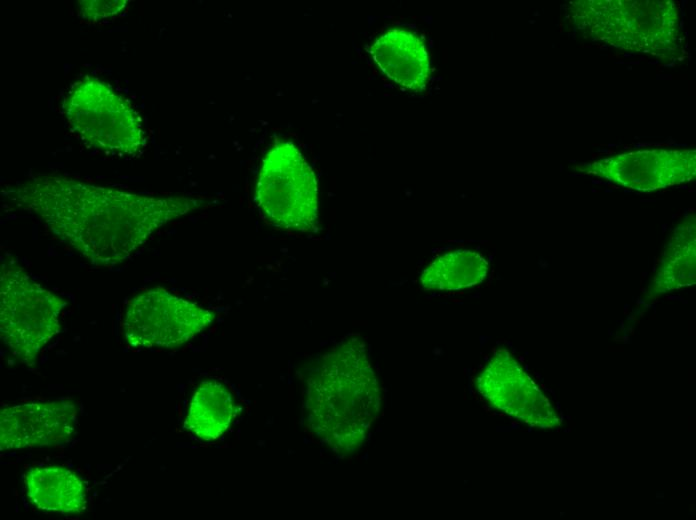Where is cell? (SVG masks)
I'll list each match as a JSON object with an SVG mask.
<instances>
[{"instance_id": "cell-13", "label": "cell", "mask_w": 696, "mask_h": 520, "mask_svg": "<svg viewBox=\"0 0 696 520\" xmlns=\"http://www.w3.org/2000/svg\"><path fill=\"white\" fill-rule=\"evenodd\" d=\"M26 494L40 510L79 514L87 507L86 485L75 472L58 466H36L24 475Z\"/></svg>"}, {"instance_id": "cell-9", "label": "cell", "mask_w": 696, "mask_h": 520, "mask_svg": "<svg viewBox=\"0 0 696 520\" xmlns=\"http://www.w3.org/2000/svg\"><path fill=\"white\" fill-rule=\"evenodd\" d=\"M574 169L628 189L651 192L694 180L696 151L637 150L581 163Z\"/></svg>"}, {"instance_id": "cell-14", "label": "cell", "mask_w": 696, "mask_h": 520, "mask_svg": "<svg viewBox=\"0 0 696 520\" xmlns=\"http://www.w3.org/2000/svg\"><path fill=\"white\" fill-rule=\"evenodd\" d=\"M235 411V399L228 386L207 379L192 394L184 427L201 440L213 441L229 429Z\"/></svg>"}, {"instance_id": "cell-4", "label": "cell", "mask_w": 696, "mask_h": 520, "mask_svg": "<svg viewBox=\"0 0 696 520\" xmlns=\"http://www.w3.org/2000/svg\"><path fill=\"white\" fill-rule=\"evenodd\" d=\"M62 112L70 131L105 155L133 159L147 147L148 134L138 110L100 79L74 82L64 95Z\"/></svg>"}, {"instance_id": "cell-6", "label": "cell", "mask_w": 696, "mask_h": 520, "mask_svg": "<svg viewBox=\"0 0 696 520\" xmlns=\"http://www.w3.org/2000/svg\"><path fill=\"white\" fill-rule=\"evenodd\" d=\"M257 204L274 227L310 233L318 228V186L313 169L295 144L277 141L263 157Z\"/></svg>"}, {"instance_id": "cell-16", "label": "cell", "mask_w": 696, "mask_h": 520, "mask_svg": "<svg viewBox=\"0 0 696 520\" xmlns=\"http://www.w3.org/2000/svg\"><path fill=\"white\" fill-rule=\"evenodd\" d=\"M129 2L126 0L79 1L78 14L81 19L89 22L106 21L122 14L128 7Z\"/></svg>"}, {"instance_id": "cell-11", "label": "cell", "mask_w": 696, "mask_h": 520, "mask_svg": "<svg viewBox=\"0 0 696 520\" xmlns=\"http://www.w3.org/2000/svg\"><path fill=\"white\" fill-rule=\"evenodd\" d=\"M368 51L382 73L394 83L414 92L425 89L430 76L424 42L413 32L390 29Z\"/></svg>"}, {"instance_id": "cell-1", "label": "cell", "mask_w": 696, "mask_h": 520, "mask_svg": "<svg viewBox=\"0 0 696 520\" xmlns=\"http://www.w3.org/2000/svg\"><path fill=\"white\" fill-rule=\"evenodd\" d=\"M4 195L96 267L126 261L165 224L211 203L191 195H142L56 174L29 177Z\"/></svg>"}, {"instance_id": "cell-15", "label": "cell", "mask_w": 696, "mask_h": 520, "mask_svg": "<svg viewBox=\"0 0 696 520\" xmlns=\"http://www.w3.org/2000/svg\"><path fill=\"white\" fill-rule=\"evenodd\" d=\"M489 270L488 261L471 250H456L432 261L420 276L423 289L458 291L483 282Z\"/></svg>"}, {"instance_id": "cell-3", "label": "cell", "mask_w": 696, "mask_h": 520, "mask_svg": "<svg viewBox=\"0 0 696 520\" xmlns=\"http://www.w3.org/2000/svg\"><path fill=\"white\" fill-rule=\"evenodd\" d=\"M570 13L579 29L613 47L658 57L677 50L679 10L673 1H574Z\"/></svg>"}, {"instance_id": "cell-2", "label": "cell", "mask_w": 696, "mask_h": 520, "mask_svg": "<svg viewBox=\"0 0 696 520\" xmlns=\"http://www.w3.org/2000/svg\"><path fill=\"white\" fill-rule=\"evenodd\" d=\"M381 403V386L359 337L321 355L306 378V427L335 453L350 455L363 445Z\"/></svg>"}, {"instance_id": "cell-10", "label": "cell", "mask_w": 696, "mask_h": 520, "mask_svg": "<svg viewBox=\"0 0 696 520\" xmlns=\"http://www.w3.org/2000/svg\"><path fill=\"white\" fill-rule=\"evenodd\" d=\"M77 423V405L68 399L5 406L0 412V450L63 444L73 436Z\"/></svg>"}, {"instance_id": "cell-7", "label": "cell", "mask_w": 696, "mask_h": 520, "mask_svg": "<svg viewBox=\"0 0 696 520\" xmlns=\"http://www.w3.org/2000/svg\"><path fill=\"white\" fill-rule=\"evenodd\" d=\"M214 318L211 310L158 287L126 304L122 331L131 347L175 348L205 330Z\"/></svg>"}, {"instance_id": "cell-5", "label": "cell", "mask_w": 696, "mask_h": 520, "mask_svg": "<svg viewBox=\"0 0 696 520\" xmlns=\"http://www.w3.org/2000/svg\"><path fill=\"white\" fill-rule=\"evenodd\" d=\"M66 303L36 283L10 255L1 260L0 336L15 359L33 366L60 332Z\"/></svg>"}, {"instance_id": "cell-8", "label": "cell", "mask_w": 696, "mask_h": 520, "mask_svg": "<svg viewBox=\"0 0 696 520\" xmlns=\"http://www.w3.org/2000/svg\"><path fill=\"white\" fill-rule=\"evenodd\" d=\"M476 387L493 408L531 427L550 430L561 424L554 405L506 349L489 359Z\"/></svg>"}, {"instance_id": "cell-12", "label": "cell", "mask_w": 696, "mask_h": 520, "mask_svg": "<svg viewBox=\"0 0 696 520\" xmlns=\"http://www.w3.org/2000/svg\"><path fill=\"white\" fill-rule=\"evenodd\" d=\"M696 282V226L694 213L687 215L672 231L658 260L646 292L656 299Z\"/></svg>"}]
</instances>
